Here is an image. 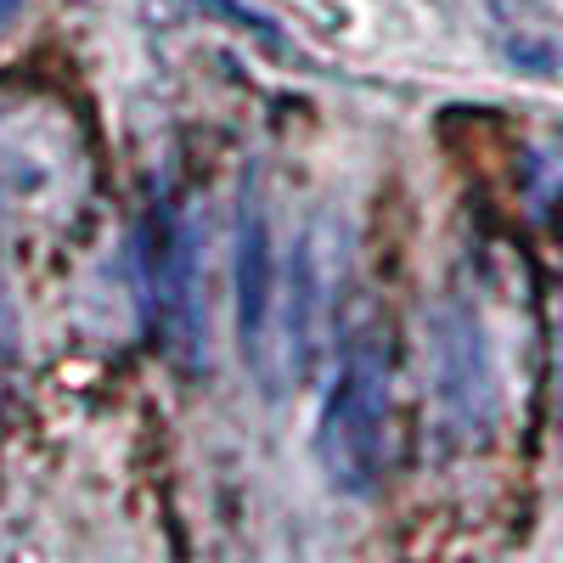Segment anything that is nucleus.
<instances>
[{"instance_id":"nucleus-2","label":"nucleus","mask_w":563,"mask_h":563,"mask_svg":"<svg viewBox=\"0 0 563 563\" xmlns=\"http://www.w3.org/2000/svg\"><path fill=\"white\" fill-rule=\"evenodd\" d=\"M141 294L158 344L198 366L209 361V305H203V265H198V231L186 214H153L141 231Z\"/></svg>"},{"instance_id":"nucleus-3","label":"nucleus","mask_w":563,"mask_h":563,"mask_svg":"<svg viewBox=\"0 0 563 563\" xmlns=\"http://www.w3.org/2000/svg\"><path fill=\"white\" fill-rule=\"evenodd\" d=\"M282 288L288 265L271 243V209L260 186H243V225H238V327L243 355H254L260 378L276 389V350H282Z\"/></svg>"},{"instance_id":"nucleus-1","label":"nucleus","mask_w":563,"mask_h":563,"mask_svg":"<svg viewBox=\"0 0 563 563\" xmlns=\"http://www.w3.org/2000/svg\"><path fill=\"white\" fill-rule=\"evenodd\" d=\"M389 440V355L378 333H361L339 366V384L327 395L321 417V467L339 490L361 496L384 474Z\"/></svg>"},{"instance_id":"nucleus-4","label":"nucleus","mask_w":563,"mask_h":563,"mask_svg":"<svg viewBox=\"0 0 563 563\" xmlns=\"http://www.w3.org/2000/svg\"><path fill=\"white\" fill-rule=\"evenodd\" d=\"M18 7H23V0H0V29L12 23V12H18Z\"/></svg>"}]
</instances>
